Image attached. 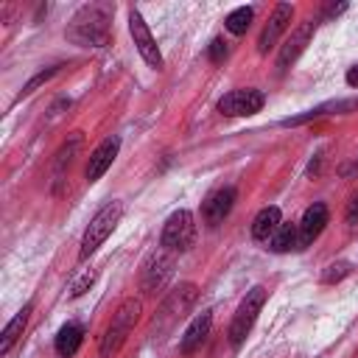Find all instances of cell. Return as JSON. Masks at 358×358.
<instances>
[{
  "instance_id": "obj_1",
  "label": "cell",
  "mask_w": 358,
  "mask_h": 358,
  "mask_svg": "<svg viewBox=\"0 0 358 358\" xmlns=\"http://www.w3.org/2000/svg\"><path fill=\"white\" fill-rule=\"evenodd\" d=\"M67 39L81 48L109 45V8L106 6H84L73 17V22L67 28Z\"/></svg>"
},
{
  "instance_id": "obj_2",
  "label": "cell",
  "mask_w": 358,
  "mask_h": 358,
  "mask_svg": "<svg viewBox=\"0 0 358 358\" xmlns=\"http://www.w3.org/2000/svg\"><path fill=\"white\" fill-rule=\"evenodd\" d=\"M120 215H123V204H120V201H109V204H103V207L90 218V224H87V229H84V238H81V249H78V257H81V260H87V257L112 235V229L117 227Z\"/></svg>"
},
{
  "instance_id": "obj_3",
  "label": "cell",
  "mask_w": 358,
  "mask_h": 358,
  "mask_svg": "<svg viewBox=\"0 0 358 358\" xmlns=\"http://www.w3.org/2000/svg\"><path fill=\"white\" fill-rule=\"evenodd\" d=\"M137 319H140V299H126L117 308V313L112 316V324L103 330V338H101V347H98L101 358H112L123 347V341L134 330Z\"/></svg>"
},
{
  "instance_id": "obj_4",
  "label": "cell",
  "mask_w": 358,
  "mask_h": 358,
  "mask_svg": "<svg viewBox=\"0 0 358 358\" xmlns=\"http://www.w3.org/2000/svg\"><path fill=\"white\" fill-rule=\"evenodd\" d=\"M159 243L168 252H187L196 243V221H193V213L190 210H176L165 221Z\"/></svg>"
},
{
  "instance_id": "obj_5",
  "label": "cell",
  "mask_w": 358,
  "mask_h": 358,
  "mask_svg": "<svg viewBox=\"0 0 358 358\" xmlns=\"http://www.w3.org/2000/svg\"><path fill=\"white\" fill-rule=\"evenodd\" d=\"M196 296H199L196 282H182L173 291H168V296H165V302H162V308H159V313L154 319V330H165L176 319H182L190 310V305L196 302Z\"/></svg>"
},
{
  "instance_id": "obj_6",
  "label": "cell",
  "mask_w": 358,
  "mask_h": 358,
  "mask_svg": "<svg viewBox=\"0 0 358 358\" xmlns=\"http://www.w3.org/2000/svg\"><path fill=\"white\" fill-rule=\"evenodd\" d=\"M263 302H266V288H263V285H255V288L243 296V302L238 305V310H235V316H232V324H229V341H232L235 347L249 336V330H252V324H255V319H257Z\"/></svg>"
},
{
  "instance_id": "obj_7",
  "label": "cell",
  "mask_w": 358,
  "mask_h": 358,
  "mask_svg": "<svg viewBox=\"0 0 358 358\" xmlns=\"http://www.w3.org/2000/svg\"><path fill=\"white\" fill-rule=\"evenodd\" d=\"M266 103V95L260 90H232L218 101V112L227 117H249L260 112Z\"/></svg>"
},
{
  "instance_id": "obj_8",
  "label": "cell",
  "mask_w": 358,
  "mask_h": 358,
  "mask_svg": "<svg viewBox=\"0 0 358 358\" xmlns=\"http://www.w3.org/2000/svg\"><path fill=\"white\" fill-rule=\"evenodd\" d=\"M129 31H131V39H134L140 56L145 59V64L159 70L162 67V53H159L157 42H154V36H151V31H148V25H145V20H143V14L137 8L129 11Z\"/></svg>"
},
{
  "instance_id": "obj_9",
  "label": "cell",
  "mask_w": 358,
  "mask_h": 358,
  "mask_svg": "<svg viewBox=\"0 0 358 358\" xmlns=\"http://www.w3.org/2000/svg\"><path fill=\"white\" fill-rule=\"evenodd\" d=\"M171 274H173V257L168 255V249L154 252V255L145 260V266H143L140 285H143V291H145V294H157V291L168 282V277H171Z\"/></svg>"
},
{
  "instance_id": "obj_10",
  "label": "cell",
  "mask_w": 358,
  "mask_h": 358,
  "mask_svg": "<svg viewBox=\"0 0 358 358\" xmlns=\"http://www.w3.org/2000/svg\"><path fill=\"white\" fill-rule=\"evenodd\" d=\"M327 218H330V213H327V207L322 201L310 204L302 213V221H299V243H296V249H308L322 235V229L327 227Z\"/></svg>"
},
{
  "instance_id": "obj_11",
  "label": "cell",
  "mask_w": 358,
  "mask_h": 358,
  "mask_svg": "<svg viewBox=\"0 0 358 358\" xmlns=\"http://www.w3.org/2000/svg\"><path fill=\"white\" fill-rule=\"evenodd\" d=\"M232 204H235V187H218V190H213V193L204 199V204H201L204 224H207V227H218V224L229 215Z\"/></svg>"
},
{
  "instance_id": "obj_12",
  "label": "cell",
  "mask_w": 358,
  "mask_h": 358,
  "mask_svg": "<svg viewBox=\"0 0 358 358\" xmlns=\"http://www.w3.org/2000/svg\"><path fill=\"white\" fill-rule=\"evenodd\" d=\"M291 17H294V6L280 3V6L274 8V14L268 17V22H266V28L260 31V39H257V50H260V53H268V48L277 45V39H280L282 31L288 28Z\"/></svg>"
},
{
  "instance_id": "obj_13",
  "label": "cell",
  "mask_w": 358,
  "mask_h": 358,
  "mask_svg": "<svg viewBox=\"0 0 358 358\" xmlns=\"http://www.w3.org/2000/svg\"><path fill=\"white\" fill-rule=\"evenodd\" d=\"M313 22L308 20V22H302L296 31H291V36L282 42V48H280V56H277V67L280 70H288L296 59H299V53L308 48V42H310V36H313Z\"/></svg>"
},
{
  "instance_id": "obj_14",
  "label": "cell",
  "mask_w": 358,
  "mask_h": 358,
  "mask_svg": "<svg viewBox=\"0 0 358 358\" xmlns=\"http://www.w3.org/2000/svg\"><path fill=\"white\" fill-rule=\"evenodd\" d=\"M117 148H120V140L117 137H106L92 154H90V162H87V182H98L115 162L117 157Z\"/></svg>"
},
{
  "instance_id": "obj_15",
  "label": "cell",
  "mask_w": 358,
  "mask_h": 358,
  "mask_svg": "<svg viewBox=\"0 0 358 358\" xmlns=\"http://www.w3.org/2000/svg\"><path fill=\"white\" fill-rule=\"evenodd\" d=\"M210 327H213V313H210V310H201V313L190 322V327L185 330V336H182V341H179L182 355L196 352V350L204 344V338L210 336Z\"/></svg>"
},
{
  "instance_id": "obj_16",
  "label": "cell",
  "mask_w": 358,
  "mask_h": 358,
  "mask_svg": "<svg viewBox=\"0 0 358 358\" xmlns=\"http://www.w3.org/2000/svg\"><path fill=\"white\" fill-rule=\"evenodd\" d=\"M81 341H84V330H81V324H76V322H70V324H64L59 333H56V355L59 358H70V355H76L78 352V347H81Z\"/></svg>"
},
{
  "instance_id": "obj_17",
  "label": "cell",
  "mask_w": 358,
  "mask_h": 358,
  "mask_svg": "<svg viewBox=\"0 0 358 358\" xmlns=\"http://www.w3.org/2000/svg\"><path fill=\"white\" fill-rule=\"evenodd\" d=\"M280 227V207H263L255 221H252V238L255 241H268Z\"/></svg>"
},
{
  "instance_id": "obj_18",
  "label": "cell",
  "mask_w": 358,
  "mask_h": 358,
  "mask_svg": "<svg viewBox=\"0 0 358 358\" xmlns=\"http://www.w3.org/2000/svg\"><path fill=\"white\" fill-rule=\"evenodd\" d=\"M28 316H31V305H25V308L3 327V333H0V355H6V352L17 344V338L22 336V330H25V324H28Z\"/></svg>"
},
{
  "instance_id": "obj_19",
  "label": "cell",
  "mask_w": 358,
  "mask_h": 358,
  "mask_svg": "<svg viewBox=\"0 0 358 358\" xmlns=\"http://www.w3.org/2000/svg\"><path fill=\"white\" fill-rule=\"evenodd\" d=\"M296 243H299V227H294V224H280L277 232L268 238V249L277 255L296 249Z\"/></svg>"
},
{
  "instance_id": "obj_20",
  "label": "cell",
  "mask_w": 358,
  "mask_h": 358,
  "mask_svg": "<svg viewBox=\"0 0 358 358\" xmlns=\"http://www.w3.org/2000/svg\"><path fill=\"white\" fill-rule=\"evenodd\" d=\"M252 17H255V11H252L249 6H241V8H235V11H229V14H227L224 25H227V31H229V34L241 36V34H246V28L252 25Z\"/></svg>"
},
{
  "instance_id": "obj_21",
  "label": "cell",
  "mask_w": 358,
  "mask_h": 358,
  "mask_svg": "<svg viewBox=\"0 0 358 358\" xmlns=\"http://www.w3.org/2000/svg\"><path fill=\"white\" fill-rule=\"evenodd\" d=\"M78 145H81V134H73V140L62 145V151L56 154V162H53V171H56V176H59L64 168H70V162H73V157H76Z\"/></svg>"
},
{
  "instance_id": "obj_22",
  "label": "cell",
  "mask_w": 358,
  "mask_h": 358,
  "mask_svg": "<svg viewBox=\"0 0 358 358\" xmlns=\"http://www.w3.org/2000/svg\"><path fill=\"white\" fill-rule=\"evenodd\" d=\"M59 70H62V64H53V67H48V70H39V73H36V76H34V78H31V81H28V84L22 87V95H31V92H34L36 87L48 84V81H50V78H53V76H56Z\"/></svg>"
},
{
  "instance_id": "obj_23",
  "label": "cell",
  "mask_w": 358,
  "mask_h": 358,
  "mask_svg": "<svg viewBox=\"0 0 358 358\" xmlns=\"http://www.w3.org/2000/svg\"><path fill=\"white\" fill-rule=\"evenodd\" d=\"M350 274V263H344V260H338V263H330L327 268H324V274H322V282H338V280H344Z\"/></svg>"
},
{
  "instance_id": "obj_24",
  "label": "cell",
  "mask_w": 358,
  "mask_h": 358,
  "mask_svg": "<svg viewBox=\"0 0 358 358\" xmlns=\"http://www.w3.org/2000/svg\"><path fill=\"white\" fill-rule=\"evenodd\" d=\"M92 282H95V268H87L78 280H73V285H70V296H73V299H78L81 294H87V291H90V285H92Z\"/></svg>"
},
{
  "instance_id": "obj_25",
  "label": "cell",
  "mask_w": 358,
  "mask_h": 358,
  "mask_svg": "<svg viewBox=\"0 0 358 358\" xmlns=\"http://www.w3.org/2000/svg\"><path fill=\"white\" fill-rule=\"evenodd\" d=\"M227 53H229V48H227V42H224L221 36L210 42V62H215V64H218V62H224V59H227Z\"/></svg>"
},
{
  "instance_id": "obj_26",
  "label": "cell",
  "mask_w": 358,
  "mask_h": 358,
  "mask_svg": "<svg viewBox=\"0 0 358 358\" xmlns=\"http://www.w3.org/2000/svg\"><path fill=\"white\" fill-rule=\"evenodd\" d=\"M347 224L350 227H358V190L352 193V199H350V204H347Z\"/></svg>"
},
{
  "instance_id": "obj_27",
  "label": "cell",
  "mask_w": 358,
  "mask_h": 358,
  "mask_svg": "<svg viewBox=\"0 0 358 358\" xmlns=\"http://www.w3.org/2000/svg\"><path fill=\"white\" fill-rule=\"evenodd\" d=\"M341 11H347V3H336V6H327V11H324V17L330 20V17H336V14H341Z\"/></svg>"
},
{
  "instance_id": "obj_28",
  "label": "cell",
  "mask_w": 358,
  "mask_h": 358,
  "mask_svg": "<svg viewBox=\"0 0 358 358\" xmlns=\"http://www.w3.org/2000/svg\"><path fill=\"white\" fill-rule=\"evenodd\" d=\"M347 84H350V87H358V64H352V67L347 70Z\"/></svg>"
},
{
  "instance_id": "obj_29",
  "label": "cell",
  "mask_w": 358,
  "mask_h": 358,
  "mask_svg": "<svg viewBox=\"0 0 358 358\" xmlns=\"http://www.w3.org/2000/svg\"><path fill=\"white\" fill-rule=\"evenodd\" d=\"M355 173H358V157H355L352 165H344V168H341V176H355Z\"/></svg>"
}]
</instances>
